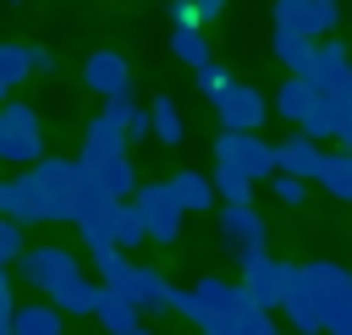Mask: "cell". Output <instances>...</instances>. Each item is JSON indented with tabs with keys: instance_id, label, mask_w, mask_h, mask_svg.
<instances>
[{
	"instance_id": "9c48e42d",
	"label": "cell",
	"mask_w": 352,
	"mask_h": 335,
	"mask_svg": "<svg viewBox=\"0 0 352 335\" xmlns=\"http://www.w3.org/2000/svg\"><path fill=\"white\" fill-rule=\"evenodd\" d=\"M341 27V0H275V33L324 38Z\"/></svg>"
},
{
	"instance_id": "ffe728a7",
	"label": "cell",
	"mask_w": 352,
	"mask_h": 335,
	"mask_svg": "<svg viewBox=\"0 0 352 335\" xmlns=\"http://www.w3.org/2000/svg\"><path fill=\"white\" fill-rule=\"evenodd\" d=\"M314 104H319V88H314V82H302V77L280 82V93H275V115H286L292 126H302Z\"/></svg>"
},
{
	"instance_id": "d4e9b609",
	"label": "cell",
	"mask_w": 352,
	"mask_h": 335,
	"mask_svg": "<svg viewBox=\"0 0 352 335\" xmlns=\"http://www.w3.org/2000/svg\"><path fill=\"white\" fill-rule=\"evenodd\" d=\"M148 132H154L160 143H170V148H176V143L187 137V126H182V110H176V99H165V93H160V99L148 104Z\"/></svg>"
},
{
	"instance_id": "8fae6325",
	"label": "cell",
	"mask_w": 352,
	"mask_h": 335,
	"mask_svg": "<svg viewBox=\"0 0 352 335\" xmlns=\"http://www.w3.org/2000/svg\"><path fill=\"white\" fill-rule=\"evenodd\" d=\"M214 115H220V126H226V132H258V126H264V115H270V104H264V93H258V88L231 82V88L214 99Z\"/></svg>"
},
{
	"instance_id": "52a82bcc",
	"label": "cell",
	"mask_w": 352,
	"mask_h": 335,
	"mask_svg": "<svg viewBox=\"0 0 352 335\" xmlns=\"http://www.w3.org/2000/svg\"><path fill=\"white\" fill-rule=\"evenodd\" d=\"M220 236L236 253V264L270 258V231H264V214L253 203H220Z\"/></svg>"
},
{
	"instance_id": "3957f363",
	"label": "cell",
	"mask_w": 352,
	"mask_h": 335,
	"mask_svg": "<svg viewBox=\"0 0 352 335\" xmlns=\"http://www.w3.org/2000/svg\"><path fill=\"white\" fill-rule=\"evenodd\" d=\"M94 269L104 275V286L110 291H121L138 313H170V280L165 275H154V269H143V264H132L121 247H104V253H94Z\"/></svg>"
},
{
	"instance_id": "83f0119b",
	"label": "cell",
	"mask_w": 352,
	"mask_h": 335,
	"mask_svg": "<svg viewBox=\"0 0 352 335\" xmlns=\"http://www.w3.org/2000/svg\"><path fill=\"white\" fill-rule=\"evenodd\" d=\"M319 187L341 203H352V154H324V170H319Z\"/></svg>"
},
{
	"instance_id": "8992f818",
	"label": "cell",
	"mask_w": 352,
	"mask_h": 335,
	"mask_svg": "<svg viewBox=\"0 0 352 335\" xmlns=\"http://www.w3.org/2000/svg\"><path fill=\"white\" fill-rule=\"evenodd\" d=\"M214 165H226L248 181H264V176H275V143H264L258 132H220L214 137Z\"/></svg>"
},
{
	"instance_id": "8d00e7d4",
	"label": "cell",
	"mask_w": 352,
	"mask_h": 335,
	"mask_svg": "<svg viewBox=\"0 0 352 335\" xmlns=\"http://www.w3.org/2000/svg\"><path fill=\"white\" fill-rule=\"evenodd\" d=\"M192 5H198V22H209V16L226 11V0H192Z\"/></svg>"
},
{
	"instance_id": "7402d4cb",
	"label": "cell",
	"mask_w": 352,
	"mask_h": 335,
	"mask_svg": "<svg viewBox=\"0 0 352 335\" xmlns=\"http://www.w3.org/2000/svg\"><path fill=\"white\" fill-rule=\"evenodd\" d=\"M94 319H99V324H104L110 335H132L143 313H138V308H132V302H126L121 291H110V286H104V291H99V308H94Z\"/></svg>"
},
{
	"instance_id": "44dd1931",
	"label": "cell",
	"mask_w": 352,
	"mask_h": 335,
	"mask_svg": "<svg viewBox=\"0 0 352 335\" xmlns=\"http://www.w3.org/2000/svg\"><path fill=\"white\" fill-rule=\"evenodd\" d=\"M110 126H121V137L126 143H143V137H154L148 132V110L143 104H132V99H104V110H99Z\"/></svg>"
},
{
	"instance_id": "74e56055",
	"label": "cell",
	"mask_w": 352,
	"mask_h": 335,
	"mask_svg": "<svg viewBox=\"0 0 352 335\" xmlns=\"http://www.w3.org/2000/svg\"><path fill=\"white\" fill-rule=\"evenodd\" d=\"M28 60H33V71H50V66H55V55H50V49H28Z\"/></svg>"
},
{
	"instance_id": "1f68e13d",
	"label": "cell",
	"mask_w": 352,
	"mask_h": 335,
	"mask_svg": "<svg viewBox=\"0 0 352 335\" xmlns=\"http://www.w3.org/2000/svg\"><path fill=\"white\" fill-rule=\"evenodd\" d=\"M22 225H11V220H0V269L6 264H22Z\"/></svg>"
},
{
	"instance_id": "6da1fadb",
	"label": "cell",
	"mask_w": 352,
	"mask_h": 335,
	"mask_svg": "<svg viewBox=\"0 0 352 335\" xmlns=\"http://www.w3.org/2000/svg\"><path fill=\"white\" fill-rule=\"evenodd\" d=\"M292 335H352V269L341 264H292L286 308Z\"/></svg>"
},
{
	"instance_id": "cb8c5ba5",
	"label": "cell",
	"mask_w": 352,
	"mask_h": 335,
	"mask_svg": "<svg viewBox=\"0 0 352 335\" xmlns=\"http://www.w3.org/2000/svg\"><path fill=\"white\" fill-rule=\"evenodd\" d=\"M110 236H116V247H121V253H126V247H138V242H148V225H143V214H138V203H132V198L110 209Z\"/></svg>"
},
{
	"instance_id": "5bb4252c",
	"label": "cell",
	"mask_w": 352,
	"mask_h": 335,
	"mask_svg": "<svg viewBox=\"0 0 352 335\" xmlns=\"http://www.w3.org/2000/svg\"><path fill=\"white\" fill-rule=\"evenodd\" d=\"M242 286L248 297L270 313V308H286V291H292V264H275V258H258V264H242Z\"/></svg>"
},
{
	"instance_id": "d6986e66",
	"label": "cell",
	"mask_w": 352,
	"mask_h": 335,
	"mask_svg": "<svg viewBox=\"0 0 352 335\" xmlns=\"http://www.w3.org/2000/svg\"><path fill=\"white\" fill-rule=\"evenodd\" d=\"M60 324H66V313L50 302H22L11 313V335H60Z\"/></svg>"
},
{
	"instance_id": "d590c367",
	"label": "cell",
	"mask_w": 352,
	"mask_h": 335,
	"mask_svg": "<svg viewBox=\"0 0 352 335\" xmlns=\"http://www.w3.org/2000/svg\"><path fill=\"white\" fill-rule=\"evenodd\" d=\"M170 27H198V5L192 0H170Z\"/></svg>"
},
{
	"instance_id": "4316f807",
	"label": "cell",
	"mask_w": 352,
	"mask_h": 335,
	"mask_svg": "<svg viewBox=\"0 0 352 335\" xmlns=\"http://www.w3.org/2000/svg\"><path fill=\"white\" fill-rule=\"evenodd\" d=\"M314 38H297V33H275V55H280V66L292 71V77H308V66H314Z\"/></svg>"
},
{
	"instance_id": "836d02e7",
	"label": "cell",
	"mask_w": 352,
	"mask_h": 335,
	"mask_svg": "<svg viewBox=\"0 0 352 335\" xmlns=\"http://www.w3.org/2000/svg\"><path fill=\"white\" fill-rule=\"evenodd\" d=\"M270 192H275L280 203H302V192H308V181H297V176H280V170H275V176H270Z\"/></svg>"
},
{
	"instance_id": "4dcf8cb0",
	"label": "cell",
	"mask_w": 352,
	"mask_h": 335,
	"mask_svg": "<svg viewBox=\"0 0 352 335\" xmlns=\"http://www.w3.org/2000/svg\"><path fill=\"white\" fill-rule=\"evenodd\" d=\"M209 181H214V198H220V203H248V198H253V181L236 176V170H226V165H214Z\"/></svg>"
},
{
	"instance_id": "9a60e30c",
	"label": "cell",
	"mask_w": 352,
	"mask_h": 335,
	"mask_svg": "<svg viewBox=\"0 0 352 335\" xmlns=\"http://www.w3.org/2000/svg\"><path fill=\"white\" fill-rule=\"evenodd\" d=\"M302 82H314L319 93H346V88H352V55H346V44L324 38V44L314 49V66H308Z\"/></svg>"
},
{
	"instance_id": "e0dca14e",
	"label": "cell",
	"mask_w": 352,
	"mask_h": 335,
	"mask_svg": "<svg viewBox=\"0 0 352 335\" xmlns=\"http://www.w3.org/2000/svg\"><path fill=\"white\" fill-rule=\"evenodd\" d=\"M341 121H346V93H319V104L308 110L302 121V137H341Z\"/></svg>"
},
{
	"instance_id": "ac0fdd59",
	"label": "cell",
	"mask_w": 352,
	"mask_h": 335,
	"mask_svg": "<svg viewBox=\"0 0 352 335\" xmlns=\"http://www.w3.org/2000/svg\"><path fill=\"white\" fill-rule=\"evenodd\" d=\"M170 192H176L182 214H204V209H214V181L198 176V170H176V176H170Z\"/></svg>"
},
{
	"instance_id": "484cf974",
	"label": "cell",
	"mask_w": 352,
	"mask_h": 335,
	"mask_svg": "<svg viewBox=\"0 0 352 335\" xmlns=\"http://www.w3.org/2000/svg\"><path fill=\"white\" fill-rule=\"evenodd\" d=\"M28 71H33L28 49H22V44H0V104H11V93L22 88Z\"/></svg>"
},
{
	"instance_id": "5b68a950",
	"label": "cell",
	"mask_w": 352,
	"mask_h": 335,
	"mask_svg": "<svg viewBox=\"0 0 352 335\" xmlns=\"http://www.w3.org/2000/svg\"><path fill=\"white\" fill-rule=\"evenodd\" d=\"M0 159L6 165H38L44 159V126L33 104H0Z\"/></svg>"
},
{
	"instance_id": "4fadbf2b",
	"label": "cell",
	"mask_w": 352,
	"mask_h": 335,
	"mask_svg": "<svg viewBox=\"0 0 352 335\" xmlns=\"http://www.w3.org/2000/svg\"><path fill=\"white\" fill-rule=\"evenodd\" d=\"M82 82H88L99 99H132V66H126V55H116V49H94V55L82 60Z\"/></svg>"
},
{
	"instance_id": "30bf717a",
	"label": "cell",
	"mask_w": 352,
	"mask_h": 335,
	"mask_svg": "<svg viewBox=\"0 0 352 335\" xmlns=\"http://www.w3.org/2000/svg\"><path fill=\"white\" fill-rule=\"evenodd\" d=\"M82 269H77V258L66 253V247H28L22 253V280L33 286V291H44V297H55L66 280H77Z\"/></svg>"
},
{
	"instance_id": "ba28073f",
	"label": "cell",
	"mask_w": 352,
	"mask_h": 335,
	"mask_svg": "<svg viewBox=\"0 0 352 335\" xmlns=\"http://www.w3.org/2000/svg\"><path fill=\"white\" fill-rule=\"evenodd\" d=\"M132 203H138V214H143V225H148V242L170 247V242L182 236V220H187V214H182L176 192H170V181H138Z\"/></svg>"
},
{
	"instance_id": "7c38bea8",
	"label": "cell",
	"mask_w": 352,
	"mask_h": 335,
	"mask_svg": "<svg viewBox=\"0 0 352 335\" xmlns=\"http://www.w3.org/2000/svg\"><path fill=\"white\" fill-rule=\"evenodd\" d=\"M0 220H11V225H38V220H50V209H44V192H38L33 170H22V176H6V181H0Z\"/></svg>"
},
{
	"instance_id": "7a4b0ae2",
	"label": "cell",
	"mask_w": 352,
	"mask_h": 335,
	"mask_svg": "<svg viewBox=\"0 0 352 335\" xmlns=\"http://www.w3.org/2000/svg\"><path fill=\"white\" fill-rule=\"evenodd\" d=\"M77 165H82V176H88L104 198H116V203H126V198L138 192V170H132L126 137H121V126H110L104 115H94V121H88V137H82Z\"/></svg>"
},
{
	"instance_id": "d6a6232c",
	"label": "cell",
	"mask_w": 352,
	"mask_h": 335,
	"mask_svg": "<svg viewBox=\"0 0 352 335\" xmlns=\"http://www.w3.org/2000/svg\"><path fill=\"white\" fill-rule=\"evenodd\" d=\"M198 88H204V93H209V99H220V93H226V88H231V71H226V66H214V60H209V66H198Z\"/></svg>"
},
{
	"instance_id": "e575fe53",
	"label": "cell",
	"mask_w": 352,
	"mask_h": 335,
	"mask_svg": "<svg viewBox=\"0 0 352 335\" xmlns=\"http://www.w3.org/2000/svg\"><path fill=\"white\" fill-rule=\"evenodd\" d=\"M11 313H16V297H11V280L0 269V335H11Z\"/></svg>"
},
{
	"instance_id": "f546056e",
	"label": "cell",
	"mask_w": 352,
	"mask_h": 335,
	"mask_svg": "<svg viewBox=\"0 0 352 335\" xmlns=\"http://www.w3.org/2000/svg\"><path fill=\"white\" fill-rule=\"evenodd\" d=\"M214 335H280V330L270 324V313H264V308H242V313L220 319V330H214Z\"/></svg>"
},
{
	"instance_id": "f35d334b",
	"label": "cell",
	"mask_w": 352,
	"mask_h": 335,
	"mask_svg": "<svg viewBox=\"0 0 352 335\" xmlns=\"http://www.w3.org/2000/svg\"><path fill=\"white\" fill-rule=\"evenodd\" d=\"M132 335H154V330H143V324H138V330H132Z\"/></svg>"
},
{
	"instance_id": "603a6c76",
	"label": "cell",
	"mask_w": 352,
	"mask_h": 335,
	"mask_svg": "<svg viewBox=\"0 0 352 335\" xmlns=\"http://www.w3.org/2000/svg\"><path fill=\"white\" fill-rule=\"evenodd\" d=\"M99 291H104V286H94L88 275H77V280H66V286L50 297V308H60L66 319H77V313H94V308H99Z\"/></svg>"
},
{
	"instance_id": "f1b7e54d",
	"label": "cell",
	"mask_w": 352,
	"mask_h": 335,
	"mask_svg": "<svg viewBox=\"0 0 352 335\" xmlns=\"http://www.w3.org/2000/svg\"><path fill=\"white\" fill-rule=\"evenodd\" d=\"M170 49H176V60L182 66H209V38L198 33V27H170Z\"/></svg>"
},
{
	"instance_id": "277c9868",
	"label": "cell",
	"mask_w": 352,
	"mask_h": 335,
	"mask_svg": "<svg viewBox=\"0 0 352 335\" xmlns=\"http://www.w3.org/2000/svg\"><path fill=\"white\" fill-rule=\"evenodd\" d=\"M33 181H38V192H44V209H50V220H82V209L94 203V198H104L88 176H82V165L77 159H38L33 165Z\"/></svg>"
},
{
	"instance_id": "2e32d148",
	"label": "cell",
	"mask_w": 352,
	"mask_h": 335,
	"mask_svg": "<svg viewBox=\"0 0 352 335\" xmlns=\"http://www.w3.org/2000/svg\"><path fill=\"white\" fill-rule=\"evenodd\" d=\"M275 170H280V176H297V181H319V170H324V148H319L314 137L292 132L286 143H275Z\"/></svg>"
}]
</instances>
